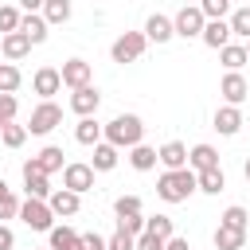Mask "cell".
<instances>
[{
	"label": "cell",
	"mask_w": 250,
	"mask_h": 250,
	"mask_svg": "<svg viewBox=\"0 0 250 250\" xmlns=\"http://www.w3.org/2000/svg\"><path fill=\"white\" fill-rule=\"evenodd\" d=\"M195 188H199V176H195L191 168H176V172H164V176L156 180V195H160L164 203H184Z\"/></svg>",
	"instance_id": "6da1fadb"
},
{
	"label": "cell",
	"mask_w": 250,
	"mask_h": 250,
	"mask_svg": "<svg viewBox=\"0 0 250 250\" xmlns=\"http://www.w3.org/2000/svg\"><path fill=\"white\" fill-rule=\"evenodd\" d=\"M141 133H145V125H141L137 113H121V117H113V121L105 125V141H109L113 148H133V145H141Z\"/></svg>",
	"instance_id": "7a4b0ae2"
},
{
	"label": "cell",
	"mask_w": 250,
	"mask_h": 250,
	"mask_svg": "<svg viewBox=\"0 0 250 250\" xmlns=\"http://www.w3.org/2000/svg\"><path fill=\"white\" fill-rule=\"evenodd\" d=\"M20 219H23L31 230H51V219H55V211H51V203H47V199H35V195H27V203L20 207Z\"/></svg>",
	"instance_id": "3957f363"
},
{
	"label": "cell",
	"mask_w": 250,
	"mask_h": 250,
	"mask_svg": "<svg viewBox=\"0 0 250 250\" xmlns=\"http://www.w3.org/2000/svg\"><path fill=\"white\" fill-rule=\"evenodd\" d=\"M172 27H176V35L191 39V35H203V27H207V16L199 12V4H184V8H180V16L172 20Z\"/></svg>",
	"instance_id": "277c9868"
},
{
	"label": "cell",
	"mask_w": 250,
	"mask_h": 250,
	"mask_svg": "<svg viewBox=\"0 0 250 250\" xmlns=\"http://www.w3.org/2000/svg\"><path fill=\"white\" fill-rule=\"evenodd\" d=\"M59 121H62V109H59L55 102H43V105H35V109H31L27 133H39V137H43V133H51Z\"/></svg>",
	"instance_id": "5b68a950"
},
{
	"label": "cell",
	"mask_w": 250,
	"mask_h": 250,
	"mask_svg": "<svg viewBox=\"0 0 250 250\" xmlns=\"http://www.w3.org/2000/svg\"><path fill=\"white\" fill-rule=\"evenodd\" d=\"M145 31H125L117 43H113V62H133V59H141V51H145Z\"/></svg>",
	"instance_id": "8992f818"
},
{
	"label": "cell",
	"mask_w": 250,
	"mask_h": 250,
	"mask_svg": "<svg viewBox=\"0 0 250 250\" xmlns=\"http://www.w3.org/2000/svg\"><path fill=\"white\" fill-rule=\"evenodd\" d=\"M62 188H70V191H90L94 188V168L90 164H66L62 168Z\"/></svg>",
	"instance_id": "52a82bcc"
},
{
	"label": "cell",
	"mask_w": 250,
	"mask_h": 250,
	"mask_svg": "<svg viewBox=\"0 0 250 250\" xmlns=\"http://www.w3.org/2000/svg\"><path fill=\"white\" fill-rule=\"evenodd\" d=\"M219 94L227 98V105H238V102L250 94V82H246L238 70H227V74H223V82H219Z\"/></svg>",
	"instance_id": "ba28073f"
},
{
	"label": "cell",
	"mask_w": 250,
	"mask_h": 250,
	"mask_svg": "<svg viewBox=\"0 0 250 250\" xmlns=\"http://www.w3.org/2000/svg\"><path fill=\"white\" fill-rule=\"evenodd\" d=\"M23 184H27V195H35V199H51L47 172H43L35 160H27V164H23Z\"/></svg>",
	"instance_id": "9c48e42d"
},
{
	"label": "cell",
	"mask_w": 250,
	"mask_h": 250,
	"mask_svg": "<svg viewBox=\"0 0 250 250\" xmlns=\"http://www.w3.org/2000/svg\"><path fill=\"white\" fill-rule=\"evenodd\" d=\"M62 86H70V90H82V86H90V62H82V59H70V62H62Z\"/></svg>",
	"instance_id": "30bf717a"
},
{
	"label": "cell",
	"mask_w": 250,
	"mask_h": 250,
	"mask_svg": "<svg viewBox=\"0 0 250 250\" xmlns=\"http://www.w3.org/2000/svg\"><path fill=\"white\" fill-rule=\"evenodd\" d=\"M98 105H102V94H98L94 86H82V90H74V94H70V109H74V113H82V117H94V113H98Z\"/></svg>",
	"instance_id": "8fae6325"
},
{
	"label": "cell",
	"mask_w": 250,
	"mask_h": 250,
	"mask_svg": "<svg viewBox=\"0 0 250 250\" xmlns=\"http://www.w3.org/2000/svg\"><path fill=\"white\" fill-rule=\"evenodd\" d=\"M31 86H35V94L51 98V94H59V86H62V74H59L55 66H39V70H35V78H31Z\"/></svg>",
	"instance_id": "7c38bea8"
},
{
	"label": "cell",
	"mask_w": 250,
	"mask_h": 250,
	"mask_svg": "<svg viewBox=\"0 0 250 250\" xmlns=\"http://www.w3.org/2000/svg\"><path fill=\"white\" fill-rule=\"evenodd\" d=\"M172 35H176V27H172L168 16H148V23H145V39H152V43H168Z\"/></svg>",
	"instance_id": "4fadbf2b"
},
{
	"label": "cell",
	"mask_w": 250,
	"mask_h": 250,
	"mask_svg": "<svg viewBox=\"0 0 250 250\" xmlns=\"http://www.w3.org/2000/svg\"><path fill=\"white\" fill-rule=\"evenodd\" d=\"M227 39H230V23H227V20H207V27H203V43L215 47V51H223Z\"/></svg>",
	"instance_id": "5bb4252c"
},
{
	"label": "cell",
	"mask_w": 250,
	"mask_h": 250,
	"mask_svg": "<svg viewBox=\"0 0 250 250\" xmlns=\"http://www.w3.org/2000/svg\"><path fill=\"white\" fill-rule=\"evenodd\" d=\"M0 51H4V59H23V55L31 51V39H27L23 31H8V35L0 39Z\"/></svg>",
	"instance_id": "9a60e30c"
},
{
	"label": "cell",
	"mask_w": 250,
	"mask_h": 250,
	"mask_svg": "<svg viewBox=\"0 0 250 250\" xmlns=\"http://www.w3.org/2000/svg\"><path fill=\"white\" fill-rule=\"evenodd\" d=\"M156 156H160V164H164L168 172H176V168H188V148H184L180 141H168V145H164Z\"/></svg>",
	"instance_id": "2e32d148"
},
{
	"label": "cell",
	"mask_w": 250,
	"mask_h": 250,
	"mask_svg": "<svg viewBox=\"0 0 250 250\" xmlns=\"http://www.w3.org/2000/svg\"><path fill=\"white\" fill-rule=\"evenodd\" d=\"M188 168H195V172H207V168H219V152H215L211 145H195V148L188 152Z\"/></svg>",
	"instance_id": "e0dca14e"
},
{
	"label": "cell",
	"mask_w": 250,
	"mask_h": 250,
	"mask_svg": "<svg viewBox=\"0 0 250 250\" xmlns=\"http://www.w3.org/2000/svg\"><path fill=\"white\" fill-rule=\"evenodd\" d=\"M238 125H242V113H238V105H223V109L215 113V129H219L223 137H234V133H238Z\"/></svg>",
	"instance_id": "ac0fdd59"
},
{
	"label": "cell",
	"mask_w": 250,
	"mask_h": 250,
	"mask_svg": "<svg viewBox=\"0 0 250 250\" xmlns=\"http://www.w3.org/2000/svg\"><path fill=\"white\" fill-rule=\"evenodd\" d=\"M51 211L55 215H74L78 211V191H70V188H62V191H51Z\"/></svg>",
	"instance_id": "d6986e66"
},
{
	"label": "cell",
	"mask_w": 250,
	"mask_h": 250,
	"mask_svg": "<svg viewBox=\"0 0 250 250\" xmlns=\"http://www.w3.org/2000/svg\"><path fill=\"white\" fill-rule=\"evenodd\" d=\"M51 250H82V234L70 227H51Z\"/></svg>",
	"instance_id": "ffe728a7"
},
{
	"label": "cell",
	"mask_w": 250,
	"mask_h": 250,
	"mask_svg": "<svg viewBox=\"0 0 250 250\" xmlns=\"http://www.w3.org/2000/svg\"><path fill=\"white\" fill-rule=\"evenodd\" d=\"M20 31H23L31 43H43V39H47V20H43V16H35V12H27V16L20 20Z\"/></svg>",
	"instance_id": "44dd1931"
},
{
	"label": "cell",
	"mask_w": 250,
	"mask_h": 250,
	"mask_svg": "<svg viewBox=\"0 0 250 250\" xmlns=\"http://www.w3.org/2000/svg\"><path fill=\"white\" fill-rule=\"evenodd\" d=\"M242 242H246V230H234V227L219 223V230H215V246L219 250H242Z\"/></svg>",
	"instance_id": "7402d4cb"
},
{
	"label": "cell",
	"mask_w": 250,
	"mask_h": 250,
	"mask_svg": "<svg viewBox=\"0 0 250 250\" xmlns=\"http://www.w3.org/2000/svg\"><path fill=\"white\" fill-rule=\"evenodd\" d=\"M102 125L94 121V117H82L78 121V129H74V137H78V145H102Z\"/></svg>",
	"instance_id": "603a6c76"
},
{
	"label": "cell",
	"mask_w": 250,
	"mask_h": 250,
	"mask_svg": "<svg viewBox=\"0 0 250 250\" xmlns=\"http://www.w3.org/2000/svg\"><path fill=\"white\" fill-rule=\"evenodd\" d=\"M113 164H117V148H113L109 141L94 145V164H90V168H94V172H109Z\"/></svg>",
	"instance_id": "cb8c5ba5"
},
{
	"label": "cell",
	"mask_w": 250,
	"mask_h": 250,
	"mask_svg": "<svg viewBox=\"0 0 250 250\" xmlns=\"http://www.w3.org/2000/svg\"><path fill=\"white\" fill-rule=\"evenodd\" d=\"M156 148H148V145H133V152H129V164L137 168V172H148V168H156Z\"/></svg>",
	"instance_id": "d4e9b609"
},
{
	"label": "cell",
	"mask_w": 250,
	"mask_h": 250,
	"mask_svg": "<svg viewBox=\"0 0 250 250\" xmlns=\"http://www.w3.org/2000/svg\"><path fill=\"white\" fill-rule=\"evenodd\" d=\"M227 188V176H223V168H207V172H199V191H207V195H219Z\"/></svg>",
	"instance_id": "484cf974"
},
{
	"label": "cell",
	"mask_w": 250,
	"mask_h": 250,
	"mask_svg": "<svg viewBox=\"0 0 250 250\" xmlns=\"http://www.w3.org/2000/svg\"><path fill=\"white\" fill-rule=\"evenodd\" d=\"M43 20L47 23H66L70 20V0H47L43 4Z\"/></svg>",
	"instance_id": "4316f807"
},
{
	"label": "cell",
	"mask_w": 250,
	"mask_h": 250,
	"mask_svg": "<svg viewBox=\"0 0 250 250\" xmlns=\"http://www.w3.org/2000/svg\"><path fill=\"white\" fill-rule=\"evenodd\" d=\"M35 164H39V168H43L47 176H51V172H59V168H62V148H55V145H47V148H43V152L35 156Z\"/></svg>",
	"instance_id": "83f0119b"
},
{
	"label": "cell",
	"mask_w": 250,
	"mask_h": 250,
	"mask_svg": "<svg viewBox=\"0 0 250 250\" xmlns=\"http://www.w3.org/2000/svg\"><path fill=\"white\" fill-rule=\"evenodd\" d=\"M145 230L168 242V238H172V219H168V215H152V219H145Z\"/></svg>",
	"instance_id": "f1b7e54d"
},
{
	"label": "cell",
	"mask_w": 250,
	"mask_h": 250,
	"mask_svg": "<svg viewBox=\"0 0 250 250\" xmlns=\"http://www.w3.org/2000/svg\"><path fill=\"white\" fill-rule=\"evenodd\" d=\"M0 137H4V145H8V148H20V145L27 141V125H16V121H12V125H4V129H0Z\"/></svg>",
	"instance_id": "f546056e"
},
{
	"label": "cell",
	"mask_w": 250,
	"mask_h": 250,
	"mask_svg": "<svg viewBox=\"0 0 250 250\" xmlns=\"http://www.w3.org/2000/svg\"><path fill=\"white\" fill-rule=\"evenodd\" d=\"M219 55H223V66H227V70H238V66L246 62V47H230V43H227Z\"/></svg>",
	"instance_id": "4dcf8cb0"
},
{
	"label": "cell",
	"mask_w": 250,
	"mask_h": 250,
	"mask_svg": "<svg viewBox=\"0 0 250 250\" xmlns=\"http://www.w3.org/2000/svg\"><path fill=\"white\" fill-rule=\"evenodd\" d=\"M20 86V70L12 62H0V94H12Z\"/></svg>",
	"instance_id": "1f68e13d"
},
{
	"label": "cell",
	"mask_w": 250,
	"mask_h": 250,
	"mask_svg": "<svg viewBox=\"0 0 250 250\" xmlns=\"http://www.w3.org/2000/svg\"><path fill=\"white\" fill-rule=\"evenodd\" d=\"M199 12H203L207 20H223V16L230 12V0H199Z\"/></svg>",
	"instance_id": "d6a6232c"
},
{
	"label": "cell",
	"mask_w": 250,
	"mask_h": 250,
	"mask_svg": "<svg viewBox=\"0 0 250 250\" xmlns=\"http://www.w3.org/2000/svg\"><path fill=\"white\" fill-rule=\"evenodd\" d=\"M113 211H117V219H129V215H141V199H137V195H121V199L113 203Z\"/></svg>",
	"instance_id": "836d02e7"
},
{
	"label": "cell",
	"mask_w": 250,
	"mask_h": 250,
	"mask_svg": "<svg viewBox=\"0 0 250 250\" xmlns=\"http://www.w3.org/2000/svg\"><path fill=\"white\" fill-rule=\"evenodd\" d=\"M246 207H227L223 211V227H234V230H246Z\"/></svg>",
	"instance_id": "e575fe53"
},
{
	"label": "cell",
	"mask_w": 250,
	"mask_h": 250,
	"mask_svg": "<svg viewBox=\"0 0 250 250\" xmlns=\"http://www.w3.org/2000/svg\"><path fill=\"white\" fill-rule=\"evenodd\" d=\"M230 35H246L250 39V8H238L230 16Z\"/></svg>",
	"instance_id": "d590c367"
},
{
	"label": "cell",
	"mask_w": 250,
	"mask_h": 250,
	"mask_svg": "<svg viewBox=\"0 0 250 250\" xmlns=\"http://www.w3.org/2000/svg\"><path fill=\"white\" fill-rule=\"evenodd\" d=\"M16 121V98L12 94H0V129Z\"/></svg>",
	"instance_id": "8d00e7d4"
},
{
	"label": "cell",
	"mask_w": 250,
	"mask_h": 250,
	"mask_svg": "<svg viewBox=\"0 0 250 250\" xmlns=\"http://www.w3.org/2000/svg\"><path fill=\"white\" fill-rule=\"evenodd\" d=\"M117 230H125V234H145V215H129V219H117Z\"/></svg>",
	"instance_id": "74e56055"
},
{
	"label": "cell",
	"mask_w": 250,
	"mask_h": 250,
	"mask_svg": "<svg viewBox=\"0 0 250 250\" xmlns=\"http://www.w3.org/2000/svg\"><path fill=\"white\" fill-rule=\"evenodd\" d=\"M0 31H20V12L16 8H0Z\"/></svg>",
	"instance_id": "f35d334b"
},
{
	"label": "cell",
	"mask_w": 250,
	"mask_h": 250,
	"mask_svg": "<svg viewBox=\"0 0 250 250\" xmlns=\"http://www.w3.org/2000/svg\"><path fill=\"white\" fill-rule=\"evenodd\" d=\"M109 250H137V238L125 234V230H117V234L109 238Z\"/></svg>",
	"instance_id": "ab89813d"
},
{
	"label": "cell",
	"mask_w": 250,
	"mask_h": 250,
	"mask_svg": "<svg viewBox=\"0 0 250 250\" xmlns=\"http://www.w3.org/2000/svg\"><path fill=\"white\" fill-rule=\"evenodd\" d=\"M82 250H109V242H105L102 234L90 230V234H82Z\"/></svg>",
	"instance_id": "60d3db41"
},
{
	"label": "cell",
	"mask_w": 250,
	"mask_h": 250,
	"mask_svg": "<svg viewBox=\"0 0 250 250\" xmlns=\"http://www.w3.org/2000/svg\"><path fill=\"white\" fill-rule=\"evenodd\" d=\"M137 250H164V238H156V234L145 230V234L137 238Z\"/></svg>",
	"instance_id": "b9f144b4"
},
{
	"label": "cell",
	"mask_w": 250,
	"mask_h": 250,
	"mask_svg": "<svg viewBox=\"0 0 250 250\" xmlns=\"http://www.w3.org/2000/svg\"><path fill=\"white\" fill-rule=\"evenodd\" d=\"M12 215H20V203H16V195L0 199V219H12Z\"/></svg>",
	"instance_id": "7bdbcfd3"
},
{
	"label": "cell",
	"mask_w": 250,
	"mask_h": 250,
	"mask_svg": "<svg viewBox=\"0 0 250 250\" xmlns=\"http://www.w3.org/2000/svg\"><path fill=\"white\" fill-rule=\"evenodd\" d=\"M12 246H16V234H12V230L0 223V250H12Z\"/></svg>",
	"instance_id": "ee69618b"
},
{
	"label": "cell",
	"mask_w": 250,
	"mask_h": 250,
	"mask_svg": "<svg viewBox=\"0 0 250 250\" xmlns=\"http://www.w3.org/2000/svg\"><path fill=\"white\" fill-rule=\"evenodd\" d=\"M164 250H191V246H188V238H176V234H172V238L164 242Z\"/></svg>",
	"instance_id": "f6af8a7d"
},
{
	"label": "cell",
	"mask_w": 250,
	"mask_h": 250,
	"mask_svg": "<svg viewBox=\"0 0 250 250\" xmlns=\"http://www.w3.org/2000/svg\"><path fill=\"white\" fill-rule=\"evenodd\" d=\"M20 4H23V8H27V12H35V8H43V4H47V0H20Z\"/></svg>",
	"instance_id": "bcb514c9"
},
{
	"label": "cell",
	"mask_w": 250,
	"mask_h": 250,
	"mask_svg": "<svg viewBox=\"0 0 250 250\" xmlns=\"http://www.w3.org/2000/svg\"><path fill=\"white\" fill-rule=\"evenodd\" d=\"M8 195H12V191H8V184L0 180V199H8Z\"/></svg>",
	"instance_id": "7dc6e473"
},
{
	"label": "cell",
	"mask_w": 250,
	"mask_h": 250,
	"mask_svg": "<svg viewBox=\"0 0 250 250\" xmlns=\"http://www.w3.org/2000/svg\"><path fill=\"white\" fill-rule=\"evenodd\" d=\"M242 172H246V180H250V160H246V168H242Z\"/></svg>",
	"instance_id": "c3c4849f"
},
{
	"label": "cell",
	"mask_w": 250,
	"mask_h": 250,
	"mask_svg": "<svg viewBox=\"0 0 250 250\" xmlns=\"http://www.w3.org/2000/svg\"><path fill=\"white\" fill-rule=\"evenodd\" d=\"M246 59H250V43H246Z\"/></svg>",
	"instance_id": "681fc988"
},
{
	"label": "cell",
	"mask_w": 250,
	"mask_h": 250,
	"mask_svg": "<svg viewBox=\"0 0 250 250\" xmlns=\"http://www.w3.org/2000/svg\"><path fill=\"white\" fill-rule=\"evenodd\" d=\"M0 55H4V51H0Z\"/></svg>",
	"instance_id": "f907efd6"
},
{
	"label": "cell",
	"mask_w": 250,
	"mask_h": 250,
	"mask_svg": "<svg viewBox=\"0 0 250 250\" xmlns=\"http://www.w3.org/2000/svg\"><path fill=\"white\" fill-rule=\"evenodd\" d=\"M184 4H188V0H184Z\"/></svg>",
	"instance_id": "816d5d0a"
}]
</instances>
